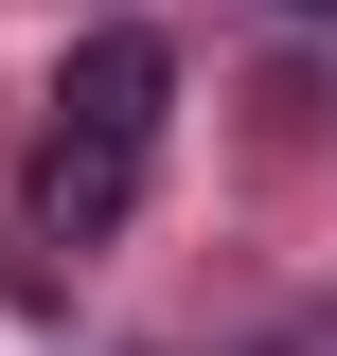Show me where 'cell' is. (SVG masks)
<instances>
[{
	"instance_id": "1",
	"label": "cell",
	"mask_w": 337,
	"mask_h": 356,
	"mask_svg": "<svg viewBox=\"0 0 337 356\" xmlns=\"http://www.w3.org/2000/svg\"><path fill=\"white\" fill-rule=\"evenodd\" d=\"M160 107H178V54L142 36V18L71 36L53 125H36V232H53V250H107V232L142 214V178H160Z\"/></svg>"
},
{
	"instance_id": "2",
	"label": "cell",
	"mask_w": 337,
	"mask_h": 356,
	"mask_svg": "<svg viewBox=\"0 0 337 356\" xmlns=\"http://www.w3.org/2000/svg\"><path fill=\"white\" fill-rule=\"evenodd\" d=\"M302 18H337V0H302Z\"/></svg>"
}]
</instances>
